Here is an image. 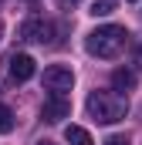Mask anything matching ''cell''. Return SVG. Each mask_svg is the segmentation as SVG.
Returning <instances> with one entry per match:
<instances>
[{
  "label": "cell",
  "instance_id": "6da1fadb",
  "mask_svg": "<svg viewBox=\"0 0 142 145\" xmlns=\"http://www.w3.org/2000/svg\"><path fill=\"white\" fill-rule=\"evenodd\" d=\"M125 44H129V31L118 27V24L95 27L91 34L85 37V51H88L91 57H115V54H122Z\"/></svg>",
  "mask_w": 142,
  "mask_h": 145
},
{
  "label": "cell",
  "instance_id": "7a4b0ae2",
  "mask_svg": "<svg viewBox=\"0 0 142 145\" xmlns=\"http://www.w3.org/2000/svg\"><path fill=\"white\" fill-rule=\"evenodd\" d=\"M88 115L98 125H115L129 115V101L118 91H91L88 95Z\"/></svg>",
  "mask_w": 142,
  "mask_h": 145
},
{
  "label": "cell",
  "instance_id": "3957f363",
  "mask_svg": "<svg viewBox=\"0 0 142 145\" xmlns=\"http://www.w3.org/2000/svg\"><path fill=\"white\" fill-rule=\"evenodd\" d=\"M51 34H54V24L44 20V17H27L17 27V37L27 40V44H51Z\"/></svg>",
  "mask_w": 142,
  "mask_h": 145
},
{
  "label": "cell",
  "instance_id": "277c9868",
  "mask_svg": "<svg viewBox=\"0 0 142 145\" xmlns=\"http://www.w3.org/2000/svg\"><path fill=\"white\" fill-rule=\"evenodd\" d=\"M44 88L54 91V95L71 91V88H74V71L64 68V64H51V68H44Z\"/></svg>",
  "mask_w": 142,
  "mask_h": 145
},
{
  "label": "cell",
  "instance_id": "5b68a950",
  "mask_svg": "<svg viewBox=\"0 0 142 145\" xmlns=\"http://www.w3.org/2000/svg\"><path fill=\"white\" fill-rule=\"evenodd\" d=\"M71 115V101L64 95H51L47 101H44V108H41V118L44 121H51V125H58V121H64Z\"/></svg>",
  "mask_w": 142,
  "mask_h": 145
},
{
  "label": "cell",
  "instance_id": "8992f818",
  "mask_svg": "<svg viewBox=\"0 0 142 145\" xmlns=\"http://www.w3.org/2000/svg\"><path fill=\"white\" fill-rule=\"evenodd\" d=\"M7 71H10L14 81H31L34 78V57L31 54H14L7 61Z\"/></svg>",
  "mask_w": 142,
  "mask_h": 145
},
{
  "label": "cell",
  "instance_id": "52a82bcc",
  "mask_svg": "<svg viewBox=\"0 0 142 145\" xmlns=\"http://www.w3.org/2000/svg\"><path fill=\"white\" fill-rule=\"evenodd\" d=\"M112 88L122 95V91H132L135 88V71L132 68H115L112 71Z\"/></svg>",
  "mask_w": 142,
  "mask_h": 145
},
{
  "label": "cell",
  "instance_id": "ba28073f",
  "mask_svg": "<svg viewBox=\"0 0 142 145\" xmlns=\"http://www.w3.org/2000/svg\"><path fill=\"white\" fill-rule=\"evenodd\" d=\"M64 138H68V145H95L91 135H88L81 125H68V128H64Z\"/></svg>",
  "mask_w": 142,
  "mask_h": 145
},
{
  "label": "cell",
  "instance_id": "9c48e42d",
  "mask_svg": "<svg viewBox=\"0 0 142 145\" xmlns=\"http://www.w3.org/2000/svg\"><path fill=\"white\" fill-rule=\"evenodd\" d=\"M0 132H3V135L14 132V111L7 108V105H0Z\"/></svg>",
  "mask_w": 142,
  "mask_h": 145
},
{
  "label": "cell",
  "instance_id": "30bf717a",
  "mask_svg": "<svg viewBox=\"0 0 142 145\" xmlns=\"http://www.w3.org/2000/svg\"><path fill=\"white\" fill-rule=\"evenodd\" d=\"M112 10H115V0H95V3H91V14H95V17H108Z\"/></svg>",
  "mask_w": 142,
  "mask_h": 145
},
{
  "label": "cell",
  "instance_id": "8fae6325",
  "mask_svg": "<svg viewBox=\"0 0 142 145\" xmlns=\"http://www.w3.org/2000/svg\"><path fill=\"white\" fill-rule=\"evenodd\" d=\"M105 145H129V138H125V135H112Z\"/></svg>",
  "mask_w": 142,
  "mask_h": 145
},
{
  "label": "cell",
  "instance_id": "7c38bea8",
  "mask_svg": "<svg viewBox=\"0 0 142 145\" xmlns=\"http://www.w3.org/2000/svg\"><path fill=\"white\" fill-rule=\"evenodd\" d=\"M135 61H139V68H142V44H135Z\"/></svg>",
  "mask_w": 142,
  "mask_h": 145
},
{
  "label": "cell",
  "instance_id": "4fadbf2b",
  "mask_svg": "<svg viewBox=\"0 0 142 145\" xmlns=\"http://www.w3.org/2000/svg\"><path fill=\"white\" fill-rule=\"evenodd\" d=\"M61 7H74V3H81V0H58Z\"/></svg>",
  "mask_w": 142,
  "mask_h": 145
},
{
  "label": "cell",
  "instance_id": "5bb4252c",
  "mask_svg": "<svg viewBox=\"0 0 142 145\" xmlns=\"http://www.w3.org/2000/svg\"><path fill=\"white\" fill-rule=\"evenodd\" d=\"M37 145H58V142H51V138H44V142H37Z\"/></svg>",
  "mask_w": 142,
  "mask_h": 145
},
{
  "label": "cell",
  "instance_id": "9a60e30c",
  "mask_svg": "<svg viewBox=\"0 0 142 145\" xmlns=\"http://www.w3.org/2000/svg\"><path fill=\"white\" fill-rule=\"evenodd\" d=\"M0 37H3V24H0Z\"/></svg>",
  "mask_w": 142,
  "mask_h": 145
},
{
  "label": "cell",
  "instance_id": "2e32d148",
  "mask_svg": "<svg viewBox=\"0 0 142 145\" xmlns=\"http://www.w3.org/2000/svg\"><path fill=\"white\" fill-rule=\"evenodd\" d=\"M0 3H3V0H0Z\"/></svg>",
  "mask_w": 142,
  "mask_h": 145
}]
</instances>
